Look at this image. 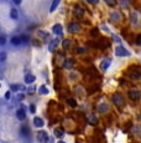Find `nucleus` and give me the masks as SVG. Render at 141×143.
<instances>
[{
  "label": "nucleus",
  "instance_id": "18",
  "mask_svg": "<svg viewBox=\"0 0 141 143\" xmlns=\"http://www.w3.org/2000/svg\"><path fill=\"white\" fill-rule=\"evenodd\" d=\"M10 16H11V19H14V20L17 19V11H16V9H15V8L11 9V11H10Z\"/></svg>",
  "mask_w": 141,
  "mask_h": 143
},
{
  "label": "nucleus",
  "instance_id": "21",
  "mask_svg": "<svg viewBox=\"0 0 141 143\" xmlns=\"http://www.w3.org/2000/svg\"><path fill=\"white\" fill-rule=\"evenodd\" d=\"M63 66H64V69H70V67L73 66V61H70V60H68V61H66Z\"/></svg>",
  "mask_w": 141,
  "mask_h": 143
},
{
  "label": "nucleus",
  "instance_id": "38",
  "mask_svg": "<svg viewBox=\"0 0 141 143\" xmlns=\"http://www.w3.org/2000/svg\"><path fill=\"white\" fill-rule=\"evenodd\" d=\"M137 44H140V45H141V36L137 37Z\"/></svg>",
  "mask_w": 141,
  "mask_h": 143
},
{
  "label": "nucleus",
  "instance_id": "7",
  "mask_svg": "<svg viewBox=\"0 0 141 143\" xmlns=\"http://www.w3.org/2000/svg\"><path fill=\"white\" fill-rule=\"evenodd\" d=\"M79 24H77V23H73V24H69V28H68V31L69 32H78L79 31Z\"/></svg>",
  "mask_w": 141,
  "mask_h": 143
},
{
  "label": "nucleus",
  "instance_id": "39",
  "mask_svg": "<svg viewBox=\"0 0 141 143\" xmlns=\"http://www.w3.org/2000/svg\"><path fill=\"white\" fill-rule=\"evenodd\" d=\"M58 143H66V142H63V141H59V142H58Z\"/></svg>",
  "mask_w": 141,
  "mask_h": 143
},
{
  "label": "nucleus",
  "instance_id": "30",
  "mask_svg": "<svg viewBox=\"0 0 141 143\" xmlns=\"http://www.w3.org/2000/svg\"><path fill=\"white\" fill-rule=\"evenodd\" d=\"M5 41H6V40H5V36H0V45H4Z\"/></svg>",
  "mask_w": 141,
  "mask_h": 143
},
{
  "label": "nucleus",
  "instance_id": "22",
  "mask_svg": "<svg viewBox=\"0 0 141 143\" xmlns=\"http://www.w3.org/2000/svg\"><path fill=\"white\" fill-rule=\"evenodd\" d=\"M70 45H72L70 40H64V41H63V47H64V49H69Z\"/></svg>",
  "mask_w": 141,
  "mask_h": 143
},
{
  "label": "nucleus",
  "instance_id": "11",
  "mask_svg": "<svg viewBox=\"0 0 141 143\" xmlns=\"http://www.w3.org/2000/svg\"><path fill=\"white\" fill-rule=\"evenodd\" d=\"M33 125H35V127H42L43 126V121L40 118V117H35L33 118Z\"/></svg>",
  "mask_w": 141,
  "mask_h": 143
},
{
  "label": "nucleus",
  "instance_id": "37",
  "mask_svg": "<svg viewBox=\"0 0 141 143\" xmlns=\"http://www.w3.org/2000/svg\"><path fill=\"white\" fill-rule=\"evenodd\" d=\"M77 51H78V52H79V54H81V52H84V49H78V50H77Z\"/></svg>",
  "mask_w": 141,
  "mask_h": 143
},
{
  "label": "nucleus",
  "instance_id": "35",
  "mask_svg": "<svg viewBox=\"0 0 141 143\" xmlns=\"http://www.w3.org/2000/svg\"><path fill=\"white\" fill-rule=\"evenodd\" d=\"M16 5H19V4H21V0H13Z\"/></svg>",
  "mask_w": 141,
  "mask_h": 143
},
{
  "label": "nucleus",
  "instance_id": "6",
  "mask_svg": "<svg viewBox=\"0 0 141 143\" xmlns=\"http://www.w3.org/2000/svg\"><path fill=\"white\" fill-rule=\"evenodd\" d=\"M37 137H39V141H40V142H46L47 138H48V136H47V133H46L45 131H40V132L37 133Z\"/></svg>",
  "mask_w": 141,
  "mask_h": 143
},
{
  "label": "nucleus",
  "instance_id": "1",
  "mask_svg": "<svg viewBox=\"0 0 141 143\" xmlns=\"http://www.w3.org/2000/svg\"><path fill=\"white\" fill-rule=\"evenodd\" d=\"M115 54L118 55V56H129L130 55V52L125 50V47H123V46H119V47H116V50H115Z\"/></svg>",
  "mask_w": 141,
  "mask_h": 143
},
{
  "label": "nucleus",
  "instance_id": "36",
  "mask_svg": "<svg viewBox=\"0 0 141 143\" xmlns=\"http://www.w3.org/2000/svg\"><path fill=\"white\" fill-rule=\"evenodd\" d=\"M97 32H98V30H97V29H94V30L92 31V35H97Z\"/></svg>",
  "mask_w": 141,
  "mask_h": 143
},
{
  "label": "nucleus",
  "instance_id": "25",
  "mask_svg": "<svg viewBox=\"0 0 141 143\" xmlns=\"http://www.w3.org/2000/svg\"><path fill=\"white\" fill-rule=\"evenodd\" d=\"M105 3L110 6H115L116 5V0H105Z\"/></svg>",
  "mask_w": 141,
  "mask_h": 143
},
{
  "label": "nucleus",
  "instance_id": "4",
  "mask_svg": "<svg viewBox=\"0 0 141 143\" xmlns=\"http://www.w3.org/2000/svg\"><path fill=\"white\" fill-rule=\"evenodd\" d=\"M129 76L131 78H134V80H139V78H141V71H139V70H131V71H129Z\"/></svg>",
  "mask_w": 141,
  "mask_h": 143
},
{
  "label": "nucleus",
  "instance_id": "14",
  "mask_svg": "<svg viewBox=\"0 0 141 143\" xmlns=\"http://www.w3.org/2000/svg\"><path fill=\"white\" fill-rule=\"evenodd\" d=\"M35 81V76L33 75H26V77H25V82L26 84H32Z\"/></svg>",
  "mask_w": 141,
  "mask_h": 143
},
{
  "label": "nucleus",
  "instance_id": "17",
  "mask_svg": "<svg viewBox=\"0 0 141 143\" xmlns=\"http://www.w3.org/2000/svg\"><path fill=\"white\" fill-rule=\"evenodd\" d=\"M39 92H40L41 95H47V93H48V88H47L46 86H41V87L39 88Z\"/></svg>",
  "mask_w": 141,
  "mask_h": 143
},
{
  "label": "nucleus",
  "instance_id": "12",
  "mask_svg": "<svg viewBox=\"0 0 141 143\" xmlns=\"http://www.w3.org/2000/svg\"><path fill=\"white\" fill-rule=\"evenodd\" d=\"M109 108H108V105L107 103H101V105H99L98 106V112L99 113H104V112H107Z\"/></svg>",
  "mask_w": 141,
  "mask_h": 143
},
{
  "label": "nucleus",
  "instance_id": "19",
  "mask_svg": "<svg viewBox=\"0 0 141 143\" xmlns=\"http://www.w3.org/2000/svg\"><path fill=\"white\" fill-rule=\"evenodd\" d=\"M55 136L58 137V138H61V137L63 136V131H62V129H59V128L55 129Z\"/></svg>",
  "mask_w": 141,
  "mask_h": 143
},
{
  "label": "nucleus",
  "instance_id": "24",
  "mask_svg": "<svg viewBox=\"0 0 141 143\" xmlns=\"http://www.w3.org/2000/svg\"><path fill=\"white\" fill-rule=\"evenodd\" d=\"M57 44H58V40H55V41H52V44L50 45V51H53V50H55V47H56Z\"/></svg>",
  "mask_w": 141,
  "mask_h": 143
},
{
  "label": "nucleus",
  "instance_id": "15",
  "mask_svg": "<svg viewBox=\"0 0 141 143\" xmlns=\"http://www.w3.org/2000/svg\"><path fill=\"white\" fill-rule=\"evenodd\" d=\"M88 121H89L92 125H97V122H98V118H97L94 114H92V116H89V117H88Z\"/></svg>",
  "mask_w": 141,
  "mask_h": 143
},
{
  "label": "nucleus",
  "instance_id": "13",
  "mask_svg": "<svg viewBox=\"0 0 141 143\" xmlns=\"http://www.w3.org/2000/svg\"><path fill=\"white\" fill-rule=\"evenodd\" d=\"M21 43H22V41H21L20 36H14V37H11V44H13V45H20Z\"/></svg>",
  "mask_w": 141,
  "mask_h": 143
},
{
  "label": "nucleus",
  "instance_id": "29",
  "mask_svg": "<svg viewBox=\"0 0 141 143\" xmlns=\"http://www.w3.org/2000/svg\"><path fill=\"white\" fill-rule=\"evenodd\" d=\"M87 1H88V3L90 4V5H97L99 0H87Z\"/></svg>",
  "mask_w": 141,
  "mask_h": 143
},
{
  "label": "nucleus",
  "instance_id": "10",
  "mask_svg": "<svg viewBox=\"0 0 141 143\" xmlns=\"http://www.w3.org/2000/svg\"><path fill=\"white\" fill-rule=\"evenodd\" d=\"M16 117H17L19 119H25V118H26V113H25V110H24V108L19 110V111L16 112Z\"/></svg>",
  "mask_w": 141,
  "mask_h": 143
},
{
  "label": "nucleus",
  "instance_id": "9",
  "mask_svg": "<svg viewBox=\"0 0 141 143\" xmlns=\"http://www.w3.org/2000/svg\"><path fill=\"white\" fill-rule=\"evenodd\" d=\"M52 31H53L56 35H61V34H62V25H61V24H56V25L52 28Z\"/></svg>",
  "mask_w": 141,
  "mask_h": 143
},
{
  "label": "nucleus",
  "instance_id": "16",
  "mask_svg": "<svg viewBox=\"0 0 141 143\" xmlns=\"http://www.w3.org/2000/svg\"><path fill=\"white\" fill-rule=\"evenodd\" d=\"M59 3H61V0H53V1H52V5H51V8H50V11H53L57 6H58Z\"/></svg>",
  "mask_w": 141,
  "mask_h": 143
},
{
  "label": "nucleus",
  "instance_id": "5",
  "mask_svg": "<svg viewBox=\"0 0 141 143\" xmlns=\"http://www.w3.org/2000/svg\"><path fill=\"white\" fill-rule=\"evenodd\" d=\"M110 64H112V61H110L109 58H104V60L100 62V69L105 71V70H107V69L110 66Z\"/></svg>",
  "mask_w": 141,
  "mask_h": 143
},
{
  "label": "nucleus",
  "instance_id": "33",
  "mask_svg": "<svg viewBox=\"0 0 141 143\" xmlns=\"http://www.w3.org/2000/svg\"><path fill=\"white\" fill-rule=\"evenodd\" d=\"M39 35H40V36H47V34H46V32H43V31H40V32H39Z\"/></svg>",
  "mask_w": 141,
  "mask_h": 143
},
{
  "label": "nucleus",
  "instance_id": "31",
  "mask_svg": "<svg viewBox=\"0 0 141 143\" xmlns=\"http://www.w3.org/2000/svg\"><path fill=\"white\" fill-rule=\"evenodd\" d=\"M35 111H36L35 106H33V105H31V106H30V112H31V113H35Z\"/></svg>",
  "mask_w": 141,
  "mask_h": 143
},
{
  "label": "nucleus",
  "instance_id": "3",
  "mask_svg": "<svg viewBox=\"0 0 141 143\" xmlns=\"http://www.w3.org/2000/svg\"><path fill=\"white\" fill-rule=\"evenodd\" d=\"M113 101L115 105H118V106H120V105H123L124 103V98H123V96L121 95H119V93H115L113 96Z\"/></svg>",
  "mask_w": 141,
  "mask_h": 143
},
{
  "label": "nucleus",
  "instance_id": "26",
  "mask_svg": "<svg viewBox=\"0 0 141 143\" xmlns=\"http://www.w3.org/2000/svg\"><path fill=\"white\" fill-rule=\"evenodd\" d=\"M28 132H30V131H28L27 127H22V128H21V133H22L24 136H28Z\"/></svg>",
  "mask_w": 141,
  "mask_h": 143
},
{
  "label": "nucleus",
  "instance_id": "23",
  "mask_svg": "<svg viewBox=\"0 0 141 143\" xmlns=\"http://www.w3.org/2000/svg\"><path fill=\"white\" fill-rule=\"evenodd\" d=\"M19 90H22V86H20V85H11V91H19Z\"/></svg>",
  "mask_w": 141,
  "mask_h": 143
},
{
  "label": "nucleus",
  "instance_id": "28",
  "mask_svg": "<svg viewBox=\"0 0 141 143\" xmlns=\"http://www.w3.org/2000/svg\"><path fill=\"white\" fill-rule=\"evenodd\" d=\"M6 58V54L5 52H0V61H5Z\"/></svg>",
  "mask_w": 141,
  "mask_h": 143
},
{
  "label": "nucleus",
  "instance_id": "27",
  "mask_svg": "<svg viewBox=\"0 0 141 143\" xmlns=\"http://www.w3.org/2000/svg\"><path fill=\"white\" fill-rule=\"evenodd\" d=\"M20 39H21V41H22V43H27V41H28V37L26 36V35H22V36H20Z\"/></svg>",
  "mask_w": 141,
  "mask_h": 143
},
{
  "label": "nucleus",
  "instance_id": "34",
  "mask_svg": "<svg viewBox=\"0 0 141 143\" xmlns=\"http://www.w3.org/2000/svg\"><path fill=\"white\" fill-rule=\"evenodd\" d=\"M33 92H35V88H33V87L28 88V93H33Z\"/></svg>",
  "mask_w": 141,
  "mask_h": 143
},
{
  "label": "nucleus",
  "instance_id": "20",
  "mask_svg": "<svg viewBox=\"0 0 141 143\" xmlns=\"http://www.w3.org/2000/svg\"><path fill=\"white\" fill-rule=\"evenodd\" d=\"M67 103H68L69 106H72V107H77V102H76V100H73V98H68V100H67Z\"/></svg>",
  "mask_w": 141,
  "mask_h": 143
},
{
  "label": "nucleus",
  "instance_id": "8",
  "mask_svg": "<svg viewBox=\"0 0 141 143\" xmlns=\"http://www.w3.org/2000/svg\"><path fill=\"white\" fill-rule=\"evenodd\" d=\"M74 14L77 17H82L83 15H84V10L82 9V6H77L76 9H74Z\"/></svg>",
  "mask_w": 141,
  "mask_h": 143
},
{
  "label": "nucleus",
  "instance_id": "2",
  "mask_svg": "<svg viewBox=\"0 0 141 143\" xmlns=\"http://www.w3.org/2000/svg\"><path fill=\"white\" fill-rule=\"evenodd\" d=\"M127 95H129V97L132 101H136L140 98V92L136 91V90H130V91L127 92Z\"/></svg>",
  "mask_w": 141,
  "mask_h": 143
},
{
  "label": "nucleus",
  "instance_id": "32",
  "mask_svg": "<svg viewBox=\"0 0 141 143\" xmlns=\"http://www.w3.org/2000/svg\"><path fill=\"white\" fill-rule=\"evenodd\" d=\"M5 98H8V100L10 98V91H8V92L5 93Z\"/></svg>",
  "mask_w": 141,
  "mask_h": 143
}]
</instances>
